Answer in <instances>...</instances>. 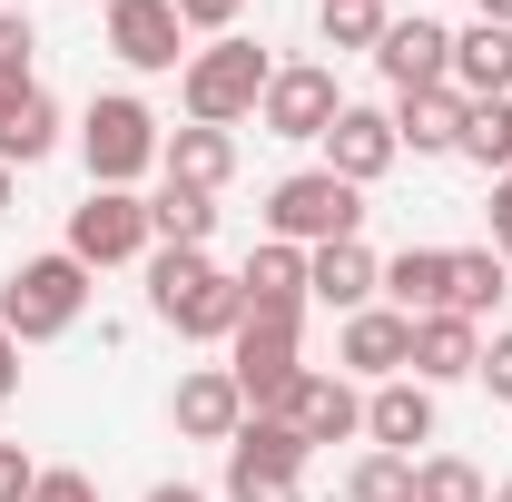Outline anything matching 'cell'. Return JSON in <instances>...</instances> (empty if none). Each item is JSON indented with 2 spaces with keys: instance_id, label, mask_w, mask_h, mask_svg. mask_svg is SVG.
Returning <instances> with one entry per match:
<instances>
[{
  "instance_id": "cell-23",
  "label": "cell",
  "mask_w": 512,
  "mask_h": 502,
  "mask_svg": "<svg viewBox=\"0 0 512 502\" xmlns=\"http://www.w3.org/2000/svg\"><path fill=\"white\" fill-rule=\"evenodd\" d=\"M453 89L463 99H512V30H493V20L453 30Z\"/></svg>"
},
{
  "instance_id": "cell-31",
  "label": "cell",
  "mask_w": 512,
  "mask_h": 502,
  "mask_svg": "<svg viewBox=\"0 0 512 502\" xmlns=\"http://www.w3.org/2000/svg\"><path fill=\"white\" fill-rule=\"evenodd\" d=\"M40 60V30H30V10H0V89H20Z\"/></svg>"
},
{
  "instance_id": "cell-20",
  "label": "cell",
  "mask_w": 512,
  "mask_h": 502,
  "mask_svg": "<svg viewBox=\"0 0 512 502\" xmlns=\"http://www.w3.org/2000/svg\"><path fill=\"white\" fill-rule=\"evenodd\" d=\"M50 148H60V99H50L40 79L0 89V168H40Z\"/></svg>"
},
{
  "instance_id": "cell-34",
  "label": "cell",
  "mask_w": 512,
  "mask_h": 502,
  "mask_svg": "<svg viewBox=\"0 0 512 502\" xmlns=\"http://www.w3.org/2000/svg\"><path fill=\"white\" fill-rule=\"evenodd\" d=\"M237 10H247V0H178V20L207 30V40H227V30H237Z\"/></svg>"
},
{
  "instance_id": "cell-26",
  "label": "cell",
  "mask_w": 512,
  "mask_h": 502,
  "mask_svg": "<svg viewBox=\"0 0 512 502\" xmlns=\"http://www.w3.org/2000/svg\"><path fill=\"white\" fill-rule=\"evenodd\" d=\"M148 227H158V247H207V237H217V197L168 188V178H158V197H148Z\"/></svg>"
},
{
  "instance_id": "cell-38",
  "label": "cell",
  "mask_w": 512,
  "mask_h": 502,
  "mask_svg": "<svg viewBox=\"0 0 512 502\" xmlns=\"http://www.w3.org/2000/svg\"><path fill=\"white\" fill-rule=\"evenodd\" d=\"M473 20H493V30H512V0H473Z\"/></svg>"
},
{
  "instance_id": "cell-30",
  "label": "cell",
  "mask_w": 512,
  "mask_h": 502,
  "mask_svg": "<svg viewBox=\"0 0 512 502\" xmlns=\"http://www.w3.org/2000/svg\"><path fill=\"white\" fill-rule=\"evenodd\" d=\"M345 502H414V463L404 453H365L345 473Z\"/></svg>"
},
{
  "instance_id": "cell-28",
  "label": "cell",
  "mask_w": 512,
  "mask_h": 502,
  "mask_svg": "<svg viewBox=\"0 0 512 502\" xmlns=\"http://www.w3.org/2000/svg\"><path fill=\"white\" fill-rule=\"evenodd\" d=\"M414 502H493V483L463 453H414Z\"/></svg>"
},
{
  "instance_id": "cell-14",
  "label": "cell",
  "mask_w": 512,
  "mask_h": 502,
  "mask_svg": "<svg viewBox=\"0 0 512 502\" xmlns=\"http://www.w3.org/2000/svg\"><path fill=\"white\" fill-rule=\"evenodd\" d=\"M335 365H345V375H365V384H394L404 365H414V315H394V306L345 315V335H335Z\"/></svg>"
},
{
  "instance_id": "cell-37",
  "label": "cell",
  "mask_w": 512,
  "mask_h": 502,
  "mask_svg": "<svg viewBox=\"0 0 512 502\" xmlns=\"http://www.w3.org/2000/svg\"><path fill=\"white\" fill-rule=\"evenodd\" d=\"M10 394H20V335L0 325V404H10Z\"/></svg>"
},
{
  "instance_id": "cell-3",
  "label": "cell",
  "mask_w": 512,
  "mask_h": 502,
  "mask_svg": "<svg viewBox=\"0 0 512 502\" xmlns=\"http://www.w3.org/2000/svg\"><path fill=\"white\" fill-rule=\"evenodd\" d=\"M89 315V266L69 247H50V256H20L10 276H0V325L20 335V345H50V335H69Z\"/></svg>"
},
{
  "instance_id": "cell-33",
  "label": "cell",
  "mask_w": 512,
  "mask_h": 502,
  "mask_svg": "<svg viewBox=\"0 0 512 502\" xmlns=\"http://www.w3.org/2000/svg\"><path fill=\"white\" fill-rule=\"evenodd\" d=\"M30 502H99V483H89L79 463H40V483H30Z\"/></svg>"
},
{
  "instance_id": "cell-19",
  "label": "cell",
  "mask_w": 512,
  "mask_h": 502,
  "mask_svg": "<svg viewBox=\"0 0 512 502\" xmlns=\"http://www.w3.org/2000/svg\"><path fill=\"white\" fill-rule=\"evenodd\" d=\"M365 434H375V453H404L414 463V443H434V384H414V375H394L365 394Z\"/></svg>"
},
{
  "instance_id": "cell-8",
  "label": "cell",
  "mask_w": 512,
  "mask_h": 502,
  "mask_svg": "<svg viewBox=\"0 0 512 502\" xmlns=\"http://www.w3.org/2000/svg\"><path fill=\"white\" fill-rule=\"evenodd\" d=\"M158 247V227H148V197L138 188H89L69 207V256L99 276V266H128V256Z\"/></svg>"
},
{
  "instance_id": "cell-35",
  "label": "cell",
  "mask_w": 512,
  "mask_h": 502,
  "mask_svg": "<svg viewBox=\"0 0 512 502\" xmlns=\"http://www.w3.org/2000/svg\"><path fill=\"white\" fill-rule=\"evenodd\" d=\"M30 483H40V463L20 443H0V502H30Z\"/></svg>"
},
{
  "instance_id": "cell-12",
  "label": "cell",
  "mask_w": 512,
  "mask_h": 502,
  "mask_svg": "<svg viewBox=\"0 0 512 502\" xmlns=\"http://www.w3.org/2000/svg\"><path fill=\"white\" fill-rule=\"evenodd\" d=\"M394 158H404V148H394V109L345 99V109H335V128H325V168H335L345 188H375Z\"/></svg>"
},
{
  "instance_id": "cell-24",
  "label": "cell",
  "mask_w": 512,
  "mask_h": 502,
  "mask_svg": "<svg viewBox=\"0 0 512 502\" xmlns=\"http://www.w3.org/2000/svg\"><path fill=\"white\" fill-rule=\"evenodd\" d=\"M444 276H453V247H404V256H384V306L394 315H444Z\"/></svg>"
},
{
  "instance_id": "cell-16",
  "label": "cell",
  "mask_w": 512,
  "mask_h": 502,
  "mask_svg": "<svg viewBox=\"0 0 512 502\" xmlns=\"http://www.w3.org/2000/svg\"><path fill=\"white\" fill-rule=\"evenodd\" d=\"M168 424L188 443H237V424H247V394H237V375L227 365H197V375H178V394H168Z\"/></svg>"
},
{
  "instance_id": "cell-21",
  "label": "cell",
  "mask_w": 512,
  "mask_h": 502,
  "mask_svg": "<svg viewBox=\"0 0 512 502\" xmlns=\"http://www.w3.org/2000/svg\"><path fill=\"white\" fill-rule=\"evenodd\" d=\"M473 365H483V325L473 315H414V365H404L414 384H463Z\"/></svg>"
},
{
  "instance_id": "cell-40",
  "label": "cell",
  "mask_w": 512,
  "mask_h": 502,
  "mask_svg": "<svg viewBox=\"0 0 512 502\" xmlns=\"http://www.w3.org/2000/svg\"><path fill=\"white\" fill-rule=\"evenodd\" d=\"M0 207H10V168H0Z\"/></svg>"
},
{
  "instance_id": "cell-22",
  "label": "cell",
  "mask_w": 512,
  "mask_h": 502,
  "mask_svg": "<svg viewBox=\"0 0 512 502\" xmlns=\"http://www.w3.org/2000/svg\"><path fill=\"white\" fill-rule=\"evenodd\" d=\"M237 296H247V315H306V247L266 237V247L237 266Z\"/></svg>"
},
{
  "instance_id": "cell-6",
  "label": "cell",
  "mask_w": 512,
  "mask_h": 502,
  "mask_svg": "<svg viewBox=\"0 0 512 502\" xmlns=\"http://www.w3.org/2000/svg\"><path fill=\"white\" fill-rule=\"evenodd\" d=\"M227 375L247 394V414H276L296 394V375H306V315H247L227 335Z\"/></svg>"
},
{
  "instance_id": "cell-4",
  "label": "cell",
  "mask_w": 512,
  "mask_h": 502,
  "mask_svg": "<svg viewBox=\"0 0 512 502\" xmlns=\"http://www.w3.org/2000/svg\"><path fill=\"white\" fill-rule=\"evenodd\" d=\"M158 148H168V128L148 119V99H128V89H99V99L79 109V158H89V188H138V178L158 168Z\"/></svg>"
},
{
  "instance_id": "cell-29",
  "label": "cell",
  "mask_w": 512,
  "mask_h": 502,
  "mask_svg": "<svg viewBox=\"0 0 512 502\" xmlns=\"http://www.w3.org/2000/svg\"><path fill=\"white\" fill-rule=\"evenodd\" d=\"M316 20H325V50H375L384 40V0H316Z\"/></svg>"
},
{
  "instance_id": "cell-2",
  "label": "cell",
  "mask_w": 512,
  "mask_h": 502,
  "mask_svg": "<svg viewBox=\"0 0 512 502\" xmlns=\"http://www.w3.org/2000/svg\"><path fill=\"white\" fill-rule=\"evenodd\" d=\"M266 79H276V60L256 50L247 30H227V40L188 50V69H178V99H188V119H197V128H237V119H256Z\"/></svg>"
},
{
  "instance_id": "cell-42",
  "label": "cell",
  "mask_w": 512,
  "mask_h": 502,
  "mask_svg": "<svg viewBox=\"0 0 512 502\" xmlns=\"http://www.w3.org/2000/svg\"><path fill=\"white\" fill-rule=\"evenodd\" d=\"M20 10H30V0H20Z\"/></svg>"
},
{
  "instance_id": "cell-7",
  "label": "cell",
  "mask_w": 512,
  "mask_h": 502,
  "mask_svg": "<svg viewBox=\"0 0 512 502\" xmlns=\"http://www.w3.org/2000/svg\"><path fill=\"white\" fill-rule=\"evenodd\" d=\"M306 483V434L286 414H247L227 443V502H296Z\"/></svg>"
},
{
  "instance_id": "cell-18",
  "label": "cell",
  "mask_w": 512,
  "mask_h": 502,
  "mask_svg": "<svg viewBox=\"0 0 512 502\" xmlns=\"http://www.w3.org/2000/svg\"><path fill=\"white\" fill-rule=\"evenodd\" d=\"M463 109H473V99H463V89H404V99H394V148H414V158H453V148H463Z\"/></svg>"
},
{
  "instance_id": "cell-5",
  "label": "cell",
  "mask_w": 512,
  "mask_h": 502,
  "mask_svg": "<svg viewBox=\"0 0 512 502\" xmlns=\"http://www.w3.org/2000/svg\"><path fill=\"white\" fill-rule=\"evenodd\" d=\"M266 237L286 247H335V237H365V188H345L335 168H296L266 188Z\"/></svg>"
},
{
  "instance_id": "cell-10",
  "label": "cell",
  "mask_w": 512,
  "mask_h": 502,
  "mask_svg": "<svg viewBox=\"0 0 512 502\" xmlns=\"http://www.w3.org/2000/svg\"><path fill=\"white\" fill-rule=\"evenodd\" d=\"M276 414L306 434V453H316V443H355V434H365V394H355V375H325V365H306L296 394H286Z\"/></svg>"
},
{
  "instance_id": "cell-1",
  "label": "cell",
  "mask_w": 512,
  "mask_h": 502,
  "mask_svg": "<svg viewBox=\"0 0 512 502\" xmlns=\"http://www.w3.org/2000/svg\"><path fill=\"white\" fill-rule=\"evenodd\" d=\"M148 315L188 345H227L247 325V296L207 247H148Z\"/></svg>"
},
{
  "instance_id": "cell-39",
  "label": "cell",
  "mask_w": 512,
  "mask_h": 502,
  "mask_svg": "<svg viewBox=\"0 0 512 502\" xmlns=\"http://www.w3.org/2000/svg\"><path fill=\"white\" fill-rule=\"evenodd\" d=\"M148 502H207V493H197V483H158Z\"/></svg>"
},
{
  "instance_id": "cell-36",
  "label": "cell",
  "mask_w": 512,
  "mask_h": 502,
  "mask_svg": "<svg viewBox=\"0 0 512 502\" xmlns=\"http://www.w3.org/2000/svg\"><path fill=\"white\" fill-rule=\"evenodd\" d=\"M483 227H493V256L512 266V178H493V207H483Z\"/></svg>"
},
{
  "instance_id": "cell-25",
  "label": "cell",
  "mask_w": 512,
  "mask_h": 502,
  "mask_svg": "<svg viewBox=\"0 0 512 502\" xmlns=\"http://www.w3.org/2000/svg\"><path fill=\"white\" fill-rule=\"evenodd\" d=\"M503 296H512V266L493 247H453V276H444V315H503Z\"/></svg>"
},
{
  "instance_id": "cell-9",
  "label": "cell",
  "mask_w": 512,
  "mask_h": 502,
  "mask_svg": "<svg viewBox=\"0 0 512 502\" xmlns=\"http://www.w3.org/2000/svg\"><path fill=\"white\" fill-rule=\"evenodd\" d=\"M335 109H345L335 69L325 60H286L276 79H266V99H256V128H266V138H325Z\"/></svg>"
},
{
  "instance_id": "cell-17",
  "label": "cell",
  "mask_w": 512,
  "mask_h": 502,
  "mask_svg": "<svg viewBox=\"0 0 512 502\" xmlns=\"http://www.w3.org/2000/svg\"><path fill=\"white\" fill-rule=\"evenodd\" d=\"M158 178L168 188H197V197H217L227 178H237V128H168V148H158Z\"/></svg>"
},
{
  "instance_id": "cell-13",
  "label": "cell",
  "mask_w": 512,
  "mask_h": 502,
  "mask_svg": "<svg viewBox=\"0 0 512 502\" xmlns=\"http://www.w3.org/2000/svg\"><path fill=\"white\" fill-rule=\"evenodd\" d=\"M384 286V256L365 237H335V247H306V306H335V315H365Z\"/></svg>"
},
{
  "instance_id": "cell-27",
  "label": "cell",
  "mask_w": 512,
  "mask_h": 502,
  "mask_svg": "<svg viewBox=\"0 0 512 502\" xmlns=\"http://www.w3.org/2000/svg\"><path fill=\"white\" fill-rule=\"evenodd\" d=\"M453 158H473L483 178H512V99H473L463 109V148Z\"/></svg>"
},
{
  "instance_id": "cell-11",
  "label": "cell",
  "mask_w": 512,
  "mask_h": 502,
  "mask_svg": "<svg viewBox=\"0 0 512 502\" xmlns=\"http://www.w3.org/2000/svg\"><path fill=\"white\" fill-rule=\"evenodd\" d=\"M109 50L128 69H188V20L178 0H109Z\"/></svg>"
},
{
  "instance_id": "cell-41",
  "label": "cell",
  "mask_w": 512,
  "mask_h": 502,
  "mask_svg": "<svg viewBox=\"0 0 512 502\" xmlns=\"http://www.w3.org/2000/svg\"><path fill=\"white\" fill-rule=\"evenodd\" d=\"M493 502H512V483H493Z\"/></svg>"
},
{
  "instance_id": "cell-15",
  "label": "cell",
  "mask_w": 512,
  "mask_h": 502,
  "mask_svg": "<svg viewBox=\"0 0 512 502\" xmlns=\"http://www.w3.org/2000/svg\"><path fill=\"white\" fill-rule=\"evenodd\" d=\"M375 69L394 79V99H404V89H444L453 79V30L444 20H384Z\"/></svg>"
},
{
  "instance_id": "cell-32",
  "label": "cell",
  "mask_w": 512,
  "mask_h": 502,
  "mask_svg": "<svg viewBox=\"0 0 512 502\" xmlns=\"http://www.w3.org/2000/svg\"><path fill=\"white\" fill-rule=\"evenodd\" d=\"M473 384H483L493 404H512V325H493V335H483V365H473Z\"/></svg>"
}]
</instances>
